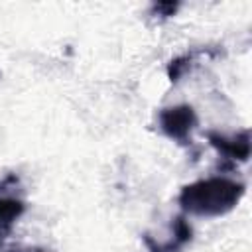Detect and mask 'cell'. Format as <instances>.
Listing matches in <instances>:
<instances>
[{
  "label": "cell",
  "mask_w": 252,
  "mask_h": 252,
  "mask_svg": "<svg viewBox=\"0 0 252 252\" xmlns=\"http://www.w3.org/2000/svg\"><path fill=\"white\" fill-rule=\"evenodd\" d=\"M244 195V183L213 175L185 185L177 197L181 209L197 217H220L232 211Z\"/></svg>",
  "instance_id": "obj_1"
},
{
  "label": "cell",
  "mask_w": 252,
  "mask_h": 252,
  "mask_svg": "<svg viewBox=\"0 0 252 252\" xmlns=\"http://www.w3.org/2000/svg\"><path fill=\"white\" fill-rule=\"evenodd\" d=\"M158 124L167 138L179 144H187L191 142V132L197 126V114L189 104H175L159 110Z\"/></svg>",
  "instance_id": "obj_2"
},
{
  "label": "cell",
  "mask_w": 252,
  "mask_h": 252,
  "mask_svg": "<svg viewBox=\"0 0 252 252\" xmlns=\"http://www.w3.org/2000/svg\"><path fill=\"white\" fill-rule=\"evenodd\" d=\"M207 140L226 159L248 161V158H250V134H248V130H240L232 136L219 134V132H207Z\"/></svg>",
  "instance_id": "obj_3"
},
{
  "label": "cell",
  "mask_w": 252,
  "mask_h": 252,
  "mask_svg": "<svg viewBox=\"0 0 252 252\" xmlns=\"http://www.w3.org/2000/svg\"><path fill=\"white\" fill-rule=\"evenodd\" d=\"M193 236V228L191 224L185 220V217H175L171 220V238L161 240V242H154V240H146L148 248L152 252H177L179 248H183Z\"/></svg>",
  "instance_id": "obj_4"
},
{
  "label": "cell",
  "mask_w": 252,
  "mask_h": 252,
  "mask_svg": "<svg viewBox=\"0 0 252 252\" xmlns=\"http://www.w3.org/2000/svg\"><path fill=\"white\" fill-rule=\"evenodd\" d=\"M26 205L16 197H0V244L12 230V224L22 217Z\"/></svg>",
  "instance_id": "obj_5"
},
{
  "label": "cell",
  "mask_w": 252,
  "mask_h": 252,
  "mask_svg": "<svg viewBox=\"0 0 252 252\" xmlns=\"http://www.w3.org/2000/svg\"><path fill=\"white\" fill-rule=\"evenodd\" d=\"M191 57H193L191 53H185V55H181V57H177V59H173L169 63L167 75H169L171 81H179V77L187 73V69L191 67Z\"/></svg>",
  "instance_id": "obj_6"
},
{
  "label": "cell",
  "mask_w": 252,
  "mask_h": 252,
  "mask_svg": "<svg viewBox=\"0 0 252 252\" xmlns=\"http://www.w3.org/2000/svg\"><path fill=\"white\" fill-rule=\"evenodd\" d=\"M152 10H154L156 14H159L161 18H167V16H173V14H175L177 4H173V2H159V4H154Z\"/></svg>",
  "instance_id": "obj_7"
},
{
  "label": "cell",
  "mask_w": 252,
  "mask_h": 252,
  "mask_svg": "<svg viewBox=\"0 0 252 252\" xmlns=\"http://www.w3.org/2000/svg\"><path fill=\"white\" fill-rule=\"evenodd\" d=\"M8 252H41L37 248H28V250H8Z\"/></svg>",
  "instance_id": "obj_8"
}]
</instances>
